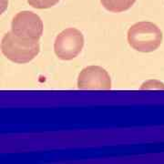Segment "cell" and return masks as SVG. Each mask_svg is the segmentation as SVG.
I'll return each instance as SVG.
<instances>
[{
	"instance_id": "obj_1",
	"label": "cell",
	"mask_w": 164,
	"mask_h": 164,
	"mask_svg": "<svg viewBox=\"0 0 164 164\" xmlns=\"http://www.w3.org/2000/svg\"><path fill=\"white\" fill-rule=\"evenodd\" d=\"M1 49L2 53L9 60L15 63L24 64L31 61L38 56L40 47L39 41L20 38L10 31L4 36Z\"/></svg>"
},
{
	"instance_id": "obj_2",
	"label": "cell",
	"mask_w": 164,
	"mask_h": 164,
	"mask_svg": "<svg viewBox=\"0 0 164 164\" xmlns=\"http://www.w3.org/2000/svg\"><path fill=\"white\" fill-rule=\"evenodd\" d=\"M162 41V32L151 22H138L128 31L130 46L139 52H152Z\"/></svg>"
},
{
	"instance_id": "obj_3",
	"label": "cell",
	"mask_w": 164,
	"mask_h": 164,
	"mask_svg": "<svg viewBox=\"0 0 164 164\" xmlns=\"http://www.w3.org/2000/svg\"><path fill=\"white\" fill-rule=\"evenodd\" d=\"M84 46V36L76 28H67L55 40L54 49L58 58L70 60L78 56Z\"/></svg>"
},
{
	"instance_id": "obj_4",
	"label": "cell",
	"mask_w": 164,
	"mask_h": 164,
	"mask_svg": "<svg viewBox=\"0 0 164 164\" xmlns=\"http://www.w3.org/2000/svg\"><path fill=\"white\" fill-rule=\"evenodd\" d=\"M11 31L20 38L39 41L43 34L42 20L33 12H19L12 20Z\"/></svg>"
},
{
	"instance_id": "obj_5",
	"label": "cell",
	"mask_w": 164,
	"mask_h": 164,
	"mask_svg": "<svg viewBox=\"0 0 164 164\" xmlns=\"http://www.w3.org/2000/svg\"><path fill=\"white\" fill-rule=\"evenodd\" d=\"M78 87L82 90H109L111 88V80L109 73L103 68L89 66L80 72Z\"/></svg>"
},
{
	"instance_id": "obj_6",
	"label": "cell",
	"mask_w": 164,
	"mask_h": 164,
	"mask_svg": "<svg viewBox=\"0 0 164 164\" xmlns=\"http://www.w3.org/2000/svg\"><path fill=\"white\" fill-rule=\"evenodd\" d=\"M102 6L110 12L121 13L130 9L136 0H100Z\"/></svg>"
},
{
	"instance_id": "obj_7",
	"label": "cell",
	"mask_w": 164,
	"mask_h": 164,
	"mask_svg": "<svg viewBox=\"0 0 164 164\" xmlns=\"http://www.w3.org/2000/svg\"><path fill=\"white\" fill-rule=\"evenodd\" d=\"M60 0H27L29 6L39 9H46L54 6Z\"/></svg>"
}]
</instances>
